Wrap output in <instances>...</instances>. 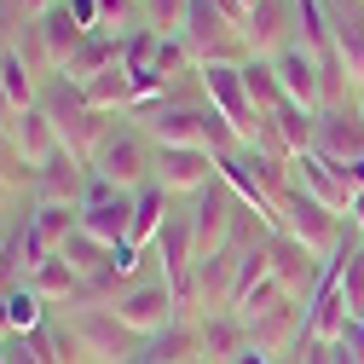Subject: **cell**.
<instances>
[{
  "label": "cell",
  "mask_w": 364,
  "mask_h": 364,
  "mask_svg": "<svg viewBox=\"0 0 364 364\" xmlns=\"http://www.w3.org/2000/svg\"><path fill=\"white\" fill-rule=\"evenodd\" d=\"M116 318H122V324L133 330V336H162L168 324H173V318H179V301H173V289L162 284V278H145V284H127L116 301Z\"/></svg>",
  "instance_id": "30bf717a"
},
{
  "label": "cell",
  "mask_w": 364,
  "mask_h": 364,
  "mask_svg": "<svg viewBox=\"0 0 364 364\" xmlns=\"http://www.w3.org/2000/svg\"><path fill=\"white\" fill-rule=\"evenodd\" d=\"M81 232L110 243V249L127 243V232H133V191H116V186H105V179H93V186H87V203H81Z\"/></svg>",
  "instance_id": "4fadbf2b"
},
{
  "label": "cell",
  "mask_w": 364,
  "mask_h": 364,
  "mask_svg": "<svg viewBox=\"0 0 364 364\" xmlns=\"http://www.w3.org/2000/svg\"><path fill=\"white\" fill-rule=\"evenodd\" d=\"M64 324H70V336H75L87 364H133L151 347L145 336H133L116 318V306H64Z\"/></svg>",
  "instance_id": "7a4b0ae2"
},
{
  "label": "cell",
  "mask_w": 364,
  "mask_h": 364,
  "mask_svg": "<svg viewBox=\"0 0 364 364\" xmlns=\"http://www.w3.org/2000/svg\"><path fill=\"white\" fill-rule=\"evenodd\" d=\"M243 6H255V0H243Z\"/></svg>",
  "instance_id": "f35d334b"
},
{
  "label": "cell",
  "mask_w": 364,
  "mask_h": 364,
  "mask_svg": "<svg viewBox=\"0 0 364 364\" xmlns=\"http://www.w3.org/2000/svg\"><path fill=\"white\" fill-rule=\"evenodd\" d=\"M295 29V0H255L249 18H243V41H249V58H278L289 47Z\"/></svg>",
  "instance_id": "9a60e30c"
},
{
  "label": "cell",
  "mask_w": 364,
  "mask_h": 364,
  "mask_svg": "<svg viewBox=\"0 0 364 364\" xmlns=\"http://www.w3.org/2000/svg\"><path fill=\"white\" fill-rule=\"evenodd\" d=\"M29 347H35V358L41 364H87L81 358V347H75V336H70V324L64 318H47V324H41L35 336H23Z\"/></svg>",
  "instance_id": "f1b7e54d"
},
{
  "label": "cell",
  "mask_w": 364,
  "mask_h": 364,
  "mask_svg": "<svg viewBox=\"0 0 364 364\" xmlns=\"http://www.w3.org/2000/svg\"><path fill=\"white\" fill-rule=\"evenodd\" d=\"M12 197H18V191H6V186H0V203H12Z\"/></svg>",
  "instance_id": "74e56055"
},
{
  "label": "cell",
  "mask_w": 364,
  "mask_h": 364,
  "mask_svg": "<svg viewBox=\"0 0 364 364\" xmlns=\"http://www.w3.org/2000/svg\"><path fill=\"white\" fill-rule=\"evenodd\" d=\"M197 330H203V364H237L249 353V324L237 312H203Z\"/></svg>",
  "instance_id": "ffe728a7"
},
{
  "label": "cell",
  "mask_w": 364,
  "mask_h": 364,
  "mask_svg": "<svg viewBox=\"0 0 364 364\" xmlns=\"http://www.w3.org/2000/svg\"><path fill=\"white\" fill-rule=\"evenodd\" d=\"M0 336H12V318H6V295H0Z\"/></svg>",
  "instance_id": "8d00e7d4"
},
{
  "label": "cell",
  "mask_w": 364,
  "mask_h": 364,
  "mask_svg": "<svg viewBox=\"0 0 364 364\" xmlns=\"http://www.w3.org/2000/svg\"><path fill=\"white\" fill-rule=\"evenodd\" d=\"M306 341V301H278L272 312H260V318H249V347H260V353H295Z\"/></svg>",
  "instance_id": "2e32d148"
},
{
  "label": "cell",
  "mask_w": 364,
  "mask_h": 364,
  "mask_svg": "<svg viewBox=\"0 0 364 364\" xmlns=\"http://www.w3.org/2000/svg\"><path fill=\"white\" fill-rule=\"evenodd\" d=\"M289 179L306 191V197H318L324 208H336V214H353V203H358V186H353V173L341 168V162H324L318 151H301L295 162H289Z\"/></svg>",
  "instance_id": "7c38bea8"
},
{
  "label": "cell",
  "mask_w": 364,
  "mask_h": 364,
  "mask_svg": "<svg viewBox=\"0 0 364 364\" xmlns=\"http://www.w3.org/2000/svg\"><path fill=\"white\" fill-rule=\"evenodd\" d=\"M237 364H278V358H272V353H260V347H249V353H243Z\"/></svg>",
  "instance_id": "d590c367"
},
{
  "label": "cell",
  "mask_w": 364,
  "mask_h": 364,
  "mask_svg": "<svg viewBox=\"0 0 364 364\" xmlns=\"http://www.w3.org/2000/svg\"><path fill=\"white\" fill-rule=\"evenodd\" d=\"M162 225H168V191L162 186L133 191V232H127V243L139 249V255H151V243L162 237Z\"/></svg>",
  "instance_id": "d4e9b609"
},
{
  "label": "cell",
  "mask_w": 364,
  "mask_h": 364,
  "mask_svg": "<svg viewBox=\"0 0 364 364\" xmlns=\"http://www.w3.org/2000/svg\"><path fill=\"white\" fill-rule=\"evenodd\" d=\"M81 41H87V29L75 23V12H70V0H58V6H47L29 29H23V41H18V53L29 58V70H64L75 53H81Z\"/></svg>",
  "instance_id": "8992f818"
},
{
  "label": "cell",
  "mask_w": 364,
  "mask_h": 364,
  "mask_svg": "<svg viewBox=\"0 0 364 364\" xmlns=\"http://www.w3.org/2000/svg\"><path fill=\"white\" fill-rule=\"evenodd\" d=\"M110 64H122V41L116 35H87L81 41V53L58 70V81H70V87H87L93 75H105Z\"/></svg>",
  "instance_id": "cb8c5ba5"
},
{
  "label": "cell",
  "mask_w": 364,
  "mask_h": 364,
  "mask_svg": "<svg viewBox=\"0 0 364 364\" xmlns=\"http://www.w3.org/2000/svg\"><path fill=\"white\" fill-rule=\"evenodd\" d=\"M87 186H93V168H87L81 156H70V151H58L47 168H35V203H70V208H81L87 203Z\"/></svg>",
  "instance_id": "e0dca14e"
},
{
  "label": "cell",
  "mask_w": 364,
  "mask_h": 364,
  "mask_svg": "<svg viewBox=\"0 0 364 364\" xmlns=\"http://www.w3.org/2000/svg\"><path fill=\"white\" fill-rule=\"evenodd\" d=\"M237 214H243L237 191L225 186V179H214V186L197 197V208H191V243H197V260H208V255H220L225 243H232Z\"/></svg>",
  "instance_id": "9c48e42d"
},
{
  "label": "cell",
  "mask_w": 364,
  "mask_h": 364,
  "mask_svg": "<svg viewBox=\"0 0 364 364\" xmlns=\"http://www.w3.org/2000/svg\"><path fill=\"white\" fill-rule=\"evenodd\" d=\"M133 116H139L151 145H186V151H214V156L243 151L237 127L214 105H151V110H133Z\"/></svg>",
  "instance_id": "6da1fadb"
},
{
  "label": "cell",
  "mask_w": 364,
  "mask_h": 364,
  "mask_svg": "<svg viewBox=\"0 0 364 364\" xmlns=\"http://www.w3.org/2000/svg\"><path fill=\"white\" fill-rule=\"evenodd\" d=\"M197 81H203L208 105L237 127L243 151H255V133H260V116H266V110H255V99H249V87H243V64H197Z\"/></svg>",
  "instance_id": "52a82bcc"
},
{
  "label": "cell",
  "mask_w": 364,
  "mask_h": 364,
  "mask_svg": "<svg viewBox=\"0 0 364 364\" xmlns=\"http://www.w3.org/2000/svg\"><path fill=\"white\" fill-rule=\"evenodd\" d=\"M0 93H6V105H12L18 116L41 105V93H35V70H29V58H23L18 47H0Z\"/></svg>",
  "instance_id": "484cf974"
},
{
  "label": "cell",
  "mask_w": 364,
  "mask_h": 364,
  "mask_svg": "<svg viewBox=\"0 0 364 364\" xmlns=\"http://www.w3.org/2000/svg\"><path fill=\"white\" fill-rule=\"evenodd\" d=\"M278 214H284V232H289L295 243H306L324 266L341 255V243H347V225H341V220H347V214H336V208H324L318 197H306L295 179H289V191L278 197Z\"/></svg>",
  "instance_id": "277c9868"
},
{
  "label": "cell",
  "mask_w": 364,
  "mask_h": 364,
  "mask_svg": "<svg viewBox=\"0 0 364 364\" xmlns=\"http://www.w3.org/2000/svg\"><path fill=\"white\" fill-rule=\"evenodd\" d=\"M47 6H58V0H0V35L6 29H29Z\"/></svg>",
  "instance_id": "836d02e7"
},
{
  "label": "cell",
  "mask_w": 364,
  "mask_h": 364,
  "mask_svg": "<svg viewBox=\"0 0 364 364\" xmlns=\"http://www.w3.org/2000/svg\"><path fill=\"white\" fill-rule=\"evenodd\" d=\"M41 110L53 116V127H58V145L70 151V156H81L87 168H93V156H99V145L110 139V116L105 110H93L81 99V87H70V81H58L47 99H41Z\"/></svg>",
  "instance_id": "3957f363"
},
{
  "label": "cell",
  "mask_w": 364,
  "mask_h": 364,
  "mask_svg": "<svg viewBox=\"0 0 364 364\" xmlns=\"http://www.w3.org/2000/svg\"><path fill=\"white\" fill-rule=\"evenodd\" d=\"M145 364H203V330H197V318H173L162 336H151Z\"/></svg>",
  "instance_id": "603a6c76"
},
{
  "label": "cell",
  "mask_w": 364,
  "mask_h": 364,
  "mask_svg": "<svg viewBox=\"0 0 364 364\" xmlns=\"http://www.w3.org/2000/svg\"><path fill=\"white\" fill-rule=\"evenodd\" d=\"M151 168H156V145L145 139V127H110V139L93 156V179H105L116 191H145Z\"/></svg>",
  "instance_id": "5b68a950"
},
{
  "label": "cell",
  "mask_w": 364,
  "mask_h": 364,
  "mask_svg": "<svg viewBox=\"0 0 364 364\" xmlns=\"http://www.w3.org/2000/svg\"><path fill=\"white\" fill-rule=\"evenodd\" d=\"M81 99L93 105V110H105V116L133 110V75H127V64H110L105 75H93V81L81 87Z\"/></svg>",
  "instance_id": "4316f807"
},
{
  "label": "cell",
  "mask_w": 364,
  "mask_h": 364,
  "mask_svg": "<svg viewBox=\"0 0 364 364\" xmlns=\"http://www.w3.org/2000/svg\"><path fill=\"white\" fill-rule=\"evenodd\" d=\"M29 289L47 301V306H81L87 301V278L64 260V255H47L35 272H29Z\"/></svg>",
  "instance_id": "44dd1931"
},
{
  "label": "cell",
  "mask_w": 364,
  "mask_h": 364,
  "mask_svg": "<svg viewBox=\"0 0 364 364\" xmlns=\"http://www.w3.org/2000/svg\"><path fill=\"white\" fill-rule=\"evenodd\" d=\"M312 151L324 156V162L353 168V162L364 156V116H358V110H318V139H312Z\"/></svg>",
  "instance_id": "ac0fdd59"
},
{
  "label": "cell",
  "mask_w": 364,
  "mask_h": 364,
  "mask_svg": "<svg viewBox=\"0 0 364 364\" xmlns=\"http://www.w3.org/2000/svg\"><path fill=\"white\" fill-rule=\"evenodd\" d=\"M81 225V208H70V203H35V214H29V232L47 243L53 255L70 243V232Z\"/></svg>",
  "instance_id": "83f0119b"
},
{
  "label": "cell",
  "mask_w": 364,
  "mask_h": 364,
  "mask_svg": "<svg viewBox=\"0 0 364 364\" xmlns=\"http://www.w3.org/2000/svg\"><path fill=\"white\" fill-rule=\"evenodd\" d=\"M347 220H353V232L364 237V191H358V203H353V214H347Z\"/></svg>",
  "instance_id": "e575fe53"
},
{
  "label": "cell",
  "mask_w": 364,
  "mask_h": 364,
  "mask_svg": "<svg viewBox=\"0 0 364 364\" xmlns=\"http://www.w3.org/2000/svg\"><path fill=\"white\" fill-rule=\"evenodd\" d=\"M324 18H330V41L353 93H364V0H324Z\"/></svg>",
  "instance_id": "5bb4252c"
},
{
  "label": "cell",
  "mask_w": 364,
  "mask_h": 364,
  "mask_svg": "<svg viewBox=\"0 0 364 364\" xmlns=\"http://www.w3.org/2000/svg\"><path fill=\"white\" fill-rule=\"evenodd\" d=\"M220 179V156L214 151H186V145H156V168L151 186H162L168 197H203Z\"/></svg>",
  "instance_id": "ba28073f"
},
{
  "label": "cell",
  "mask_w": 364,
  "mask_h": 364,
  "mask_svg": "<svg viewBox=\"0 0 364 364\" xmlns=\"http://www.w3.org/2000/svg\"><path fill=\"white\" fill-rule=\"evenodd\" d=\"M186 18H191V0H139V23L156 35H186Z\"/></svg>",
  "instance_id": "d6a6232c"
},
{
  "label": "cell",
  "mask_w": 364,
  "mask_h": 364,
  "mask_svg": "<svg viewBox=\"0 0 364 364\" xmlns=\"http://www.w3.org/2000/svg\"><path fill=\"white\" fill-rule=\"evenodd\" d=\"M47 301H41L29 284H18V289H6V318H12V336H35L41 324H47V312H41Z\"/></svg>",
  "instance_id": "1f68e13d"
},
{
  "label": "cell",
  "mask_w": 364,
  "mask_h": 364,
  "mask_svg": "<svg viewBox=\"0 0 364 364\" xmlns=\"http://www.w3.org/2000/svg\"><path fill=\"white\" fill-rule=\"evenodd\" d=\"M266 266H272V278H278L295 301L312 306L318 284H324V260H318L306 243H295L289 232H266Z\"/></svg>",
  "instance_id": "8fae6325"
},
{
  "label": "cell",
  "mask_w": 364,
  "mask_h": 364,
  "mask_svg": "<svg viewBox=\"0 0 364 364\" xmlns=\"http://www.w3.org/2000/svg\"><path fill=\"white\" fill-rule=\"evenodd\" d=\"M12 145H18V156H23L29 168H47V162L64 151V145H58V127H53V116L41 110V105H35V110H23V116L12 122Z\"/></svg>",
  "instance_id": "7402d4cb"
},
{
  "label": "cell",
  "mask_w": 364,
  "mask_h": 364,
  "mask_svg": "<svg viewBox=\"0 0 364 364\" xmlns=\"http://www.w3.org/2000/svg\"><path fill=\"white\" fill-rule=\"evenodd\" d=\"M272 70H278L284 99H289V105H301V110H324V93H318V58L301 47V35L289 41L278 58H272Z\"/></svg>",
  "instance_id": "d6986e66"
},
{
  "label": "cell",
  "mask_w": 364,
  "mask_h": 364,
  "mask_svg": "<svg viewBox=\"0 0 364 364\" xmlns=\"http://www.w3.org/2000/svg\"><path fill=\"white\" fill-rule=\"evenodd\" d=\"M58 255H64V260H70V266L81 272L87 284H93V278H105V272H110V243H99V237H87L81 225L70 232V243H64Z\"/></svg>",
  "instance_id": "f546056e"
},
{
  "label": "cell",
  "mask_w": 364,
  "mask_h": 364,
  "mask_svg": "<svg viewBox=\"0 0 364 364\" xmlns=\"http://www.w3.org/2000/svg\"><path fill=\"white\" fill-rule=\"evenodd\" d=\"M243 87H249V99H255V110H278V105H289L284 99V81H278V70H272V58H249L243 64Z\"/></svg>",
  "instance_id": "4dcf8cb0"
}]
</instances>
